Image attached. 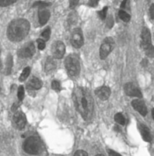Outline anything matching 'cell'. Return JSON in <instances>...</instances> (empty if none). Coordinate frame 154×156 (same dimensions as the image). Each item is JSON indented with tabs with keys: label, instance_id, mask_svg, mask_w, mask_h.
I'll return each instance as SVG.
<instances>
[{
	"label": "cell",
	"instance_id": "6da1fadb",
	"mask_svg": "<svg viewBox=\"0 0 154 156\" xmlns=\"http://www.w3.org/2000/svg\"><path fill=\"white\" fill-rule=\"evenodd\" d=\"M75 106L82 118L89 120L93 115L94 102L89 91L82 87H76L72 94Z\"/></svg>",
	"mask_w": 154,
	"mask_h": 156
},
{
	"label": "cell",
	"instance_id": "7a4b0ae2",
	"mask_svg": "<svg viewBox=\"0 0 154 156\" xmlns=\"http://www.w3.org/2000/svg\"><path fill=\"white\" fill-rule=\"evenodd\" d=\"M30 23L26 20L23 18L15 20L7 27V36L12 42H20L26 38L30 31Z\"/></svg>",
	"mask_w": 154,
	"mask_h": 156
},
{
	"label": "cell",
	"instance_id": "3957f363",
	"mask_svg": "<svg viewBox=\"0 0 154 156\" xmlns=\"http://www.w3.org/2000/svg\"><path fill=\"white\" fill-rule=\"evenodd\" d=\"M23 148L26 153L31 155H37L42 153V144L40 139L36 137H28L24 144Z\"/></svg>",
	"mask_w": 154,
	"mask_h": 156
},
{
	"label": "cell",
	"instance_id": "277c9868",
	"mask_svg": "<svg viewBox=\"0 0 154 156\" xmlns=\"http://www.w3.org/2000/svg\"><path fill=\"white\" fill-rule=\"evenodd\" d=\"M65 65L69 76L75 77L80 72V63L78 55L71 54L65 60Z\"/></svg>",
	"mask_w": 154,
	"mask_h": 156
},
{
	"label": "cell",
	"instance_id": "5b68a950",
	"mask_svg": "<svg viewBox=\"0 0 154 156\" xmlns=\"http://www.w3.org/2000/svg\"><path fill=\"white\" fill-rule=\"evenodd\" d=\"M115 47V42L111 37H105L102 42L100 49V56L101 59H105Z\"/></svg>",
	"mask_w": 154,
	"mask_h": 156
},
{
	"label": "cell",
	"instance_id": "8992f818",
	"mask_svg": "<svg viewBox=\"0 0 154 156\" xmlns=\"http://www.w3.org/2000/svg\"><path fill=\"white\" fill-rule=\"evenodd\" d=\"M71 42L72 45L75 48H80L84 45L82 31L80 28H75L72 32Z\"/></svg>",
	"mask_w": 154,
	"mask_h": 156
},
{
	"label": "cell",
	"instance_id": "52a82bcc",
	"mask_svg": "<svg viewBox=\"0 0 154 156\" xmlns=\"http://www.w3.org/2000/svg\"><path fill=\"white\" fill-rule=\"evenodd\" d=\"M36 52L35 46L33 42H30L21 47L17 52L19 57L26 58L31 57Z\"/></svg>",
	"mask_w": 154,
	"mask_h": 156
},
{
	"label": "cell",
	"instance_id": "ba28073f",
	"mask_svg": "<svg viewBox=\"0 0 154 156\" xmlns=\"http://www.w3.org/2000/svg\"><path fill=\"white\" fill-rule=\"evenodd\" d=\"M66 47L64 43L61 41L55 42L51 47V52L55 58H61L65 55Z\"/></svg>",
	"mask_w": 154,
	"mask_h": 156
},
{
	"label": "cell",
	"instance_id": "9c48e42d",
	"mask_svg": "<svg viewBox=\"0 0 154 156\" xmlns=\"http://www.w3.org/2000/svg\"><path fill=\"white\" fill-rule=\"evenodd\" d=\"M151 45L152 44L150 30L148 28L144 27L141 33V47L143 48V50H145Z\"/></svg>",
	"mask_w": 154,
	"mask_h": 156
},
{
	"label": "cell",
	"instance_id": "30bf717a",
	"mask_svg": "<svg viewBox=\"0 0 154 156\" xmlns=\"http://www.w3.org/2000/svg\"><path fill=\"white\" fill-rule=\"evenodd\" d=\"M125 94L129 97L142 98V94L140 89L132 83H128L124 86Z\"/></svg>",
	"mask_w": 154,
	"mask_h": 156
},
{
	"label": "cell",
	"instance_id": "8fae6325",
	"mask_svg": "<svg viewBox=\"0 0 154 156\" xmlns=\"http://www.w3.org/2000/svg\"><path fill=\"white\" fill-rule=\"evenodd\" d=\"M13 121L19 130H23L26 127V123L25 114L21 111L16 112L13 115Z\"/></svg>",
	"mask_w": 154,
	"mask_h": 156
},
{
	"label": "cell",
	"instance_id": "7c38bea8",
	"mask_svg": "<svg viewBox=\"0 0 154 156\" xmlns=\"http://www.w3.org/2000/svg\"><path fill=\"white\" fill-rule=\"evenodd\" d=\"M132 105L133 108L137 110L140 115L145 116L148 113L147 107L145 102L141 100H135L132 101Z\"/></svg>",
	"mask_w": 154,
	"mask_h": 156
},
{
	"label": "cell",
	"instance_id": "4fadbf2b",
	"mask_svg": "<svg viewBox=\"0 0 154 156\" xmlns=\"http://www.w3.org/2000/svg\"><path fill=\"white\" fill-rule=\"evenodd\" d=\"M51 16L50 12L46 9V8H41L39 9L38 11V17L39 21L40 24L42 26H44L49 20Z\"/></svg>",
	"mask_w": 154,
	"mask_h": 156
},
{
	"label": "cell",
	"instance_id": "5bb4252c",
	"mask_svg": "<svg viewBox=\"0 0 154 156\" xmlns=\"http://www.w3.org/2000/svg\"><path fill=\"white\" fill-rule=\"evenodd\" d=\"M95 94L101 100L105 101L109 98L111 95V90L107 86H102L95 90Z\"/></svg>",
	"mask_w": 154,
	"mask_h": 156
},
{
	"label": "cell",
	"instance_id": "9a60e30c",
	"mask_svg": "<svg viewBox=\"0 0 154 156\" xmlns=\"http://www.w3.org/2000/svg\"><path fill=\"white\" fill-rule=\"evenodd\" d=\"M42 86V82L37 77H33L29 80L26 87L28 90H39Z\"/></svg>",
	"mask_w": 154,
	"mask_h": 156
},
{
	"label": "cell",
	"instance_id": "2e32d148",
	"mask_svg": "<svg viewBox=\"0 0 154 156\" xmlns=\"http://www.w3.org/2000/svg\"><path fill=\"white\" fill-rule=\"evenodd\" d=\"M139 129L143 139L146 142H150L152 140V137L151 136L150 131L149 130V129L146 126L143 124H140L139 127Z\"/></svg>",
	"mask_w": 154,
	"mask_h": 156
},
{
	"label": "cell",
	"instance_id": "e0dca14e",
	"mask_svg": "<svg viewBox=\"0 0 154 156\" xmlns=\"http://www.w3.org/2000/svg\"><path fill=\"white\" fill-rule=\"evenodd\" d=\"M57 65L54 59L52 57H48L46 60L45 65V72L48 73L54 70L56 68Z\"/></svg>",
	"mask_w": 154,
	"mask_h": 156
},
{
	"label": "cell",
	"instance_id": "ac0fdd59",
	"mask_svg": "<svg viewBox=\"0 0 154 156\" xmlns=\"http://www.w3.org/2000/svg\"><path fill=\"white\" fill-rule=\"evenodd\" d=\"M67 21H68V24L70 26L75 25L78 22V15H77V12H72L70 13L68 16Z\"/></svg>",
	"mask_w": 154,
	"mask_h": 156
},
{
	"label": "cell",
	"instance_id": "d6986e66",
	"mask_svg": "<svg viewBox=\"0 0 154 156\" xmlns=\"http://www.w3.org/2000/svg\"><path fill=\"white\" fill-rule=\"evenodd\" d=\"M13 66V57L12 55L9 54L6 58V63H5V73L6 74H9L11 72L12 68Z\"/></svg>",
	"mask_w": 154,
	"mask_h": 156
},
{
	"label": "cell",
	"instance_id": "ffe728a7",
	"mask_svg": "<svg viewBox=\"0 0 154 156\" xmlns=\"http://www.w3.org/2000/svg\"><path fill=\"white\" fill-rule=\"evenodd\" d=\"M119 16L125 23H128L131 20V16L122 9L119 11Z\"/></svg>",
	"mask_w": 154,
	"mask_h": 156
},
{
	"label": "cell",
	"instance_id": "44dd1931",
	"mask_svg": "<svg viewBox=\"0 0 154 156\" xmlns=\"http://www.w3.org/2000/svg\"><path fill=\"white\" fill-rule=\"evenodd\" d=\"M30 70L31 69H30V67H26L24 69L23 73H21L19 78V81L23 82L26 80V78H28V77L29 76V75L30 74Z\"/></svg>",
	"mask_w": 154,
	"mask_h": 156
},
{
	"label": "cell",
	"instance_id": "7402d4cb",
	"mask_svg": "<svg viewBox=\"0 0 154 156\" xmlns=\"http://www.w3.org/2000/svg\"><path fill=\"white\" fill-rule=\"evenodd\" d=\"M51 5V3L50 2H44V1H36L33 4L32 7L33 8H35V7H38L39 9H41V8H46L50 5Z\"/></svg>",
	"mask_w": 154,
	"mask_h": 156
},
{
	"label": "cell",
	"instance_id": "603a6c76",
	"mask_svg": "<svg viewBox=\"0 0 154 156\" xmlns=\"http://www.w3.org/2000/svg\"><path fill=\"white\" fill-rule=\"evenodd\" d=\"M114 120L116 122L121 125H125V119L124 116V115L121 113H117L114 116Z\"/></svg>",
	"mask_w": 154,
	"mask_h": 156
},
{
	"label": "cell",
	"instance_id": "cb8c5ba5",
	"mask_svg": "<svg viewBox=\"0 0 154 156\" xmlns=\"http://www.w3.org/2000/svg\"><path fill=\"white\" fill-rule=\"evenodd\" d=\"M51 29L49 27H48L47 28L45 29V30L41 34V37L42 39H44L45 41H47L50 39V36H51Z\"/></svg>",
	"mask_w": 154,
	"mask_h": 156
},
{
	"label": "cell",
	"instance_id": "d4e9b609",
	"mask_svg": "<svg viewBox=\"0 0 154 156\" xmlns=\"http://www.w3.org/2000/svg\"><path fill=\"white\" fill-rule=\"evenodd\" d=\"M145 54L150 58H154V46L151 45V46L148 47V48L143 50Z\"/></svg>",
	"mask_w": 154,
	"mask_h": 156
},
{
	"label": "cell",
	"instance_id": "484cf974",
	"mask_svg": "<svg viewBox=\"0 0 154 156\" xmlns=\"http://www.w3.org/2000/svg\"><path fill=\"white\" fill-rule=\"evenodd\" d=\"M24 96H25L24 88L23 86H20L18 87V98L19 100L20 101H22L24 98Z\"/></svg>",
	"mask_w": 154,
	"mask_h": 156
},
{
	"label": "cell",
	"instance_id": "4316f807",
	"mask_svg": "<svg viewBox=\"0 0 154 156\" xmlns=\"http://www.w3.org/2000/svg\"><path fill=\"white\" fill-rule=\"evenodd\" d=\"M107 11H108V7H107V6H105V7H104L103 8V10H101L98 12V16H99V17L100 18L101 20H105L106 16H107Z\"/></svg>",
	"mask_w": 154,
	"mask_h": 156
},
{
	"label": "cell",
	"instance_id": "83f0119b",
	"mask_svg": "<svg viewBox=\"0 0 154 156\" xmlns=\"http://www.w3.org/2000/svg\"><path fill=\"white\" fill-rule=\"evenodd\" d=\"M36 42L37 43V46H38L39 50H43L45 49V48L46 47V44H45V41L44 39L40 38V39H37Z\"/></svg>",
	"mask_w": 154,
	"mask_h": 156
},
{
	"label": "cell",
	"instance_id": "f1b7e54d",
	"mask_svg": "<svg viewBox=\"0 0 154 156\" xmlns=\"http://www.w3.org/2000/svg\"><path fill=\"white\" fill-rule=\"evenodd\" d=\"M17 0H0V6L6 7L15 3Z\"/></svg>",
	"mask_w": 154,
	"mask_h": 156
},
{
	"label": "cell",
	"instance_id": "f546056e",
	"mask_svg": "<svg viewBox=\"0 0 154 156\" xmlns=\"http://www.w3.org/2000/svg\"><path fill=\"white\" fill-rule=\"evenodd\" d=\"M52 89L56 91H60L61 90V87H60V83L57 81V80H54L52 81L51 83Z\"/></svg>",
	"mask_w": 154,
	"mask_h": 156
},
{
	"label": "cell",
	"instance_id": "4dcf8cb0",
	"mask_svg": "<svg viewBox=\"0 0 154 156\" xmlns=\"http://www.w3.org/2000/svg\"><path fill=\"white\" fill-rule=\"evenodd\" d=\"M100 0H89L88 5L92 7H96Z\"/></svg>",
	"mask_w": 154,
	"mask_h": 156
},
{
	"label": "cell",
	"instance_id": "1f68e13d",
	"mask_svg": "<svg viewBox=\"0 0 154 156\" xmlns=\"http://www.w3.org/2000/svg\"><path fill=\"white\" fill-rule=\"evenodd\" d=\"M79 0H69V8L74 9L78 4Z\"/></svg>",
	"mask_w": 154,
	"mask_h": 156
},
{
	"label": "cell",
	"instance_id": "d6a6232c",
	"mask_svg": "<svg viewBox=\"0 0 154 156\" xmlns=\"http://www.w3.org/2000/svg\"><path fill=\"white\" fill-rule=\"evenodd\" d=\"M114 24V20L113 18L111 16H110L107 20V26L109 28H111L113 26Z\"/></svg>",
	"mask_w": 154,
	"mask_h": 156
},
{
	"label": "cell",
	"instance_id": "836d02e7",
	"mask_svg": "<svg viewBox=\"0 0 154 156\" xmlns=\"http://www.w3.org/2000/svg\"><path fill=\"white\" fill-rule=\"evenodd\" d=\"M74 156H89L87 152L83 150H78L74 154Z\"/></svg>",
	"mask_w": 154,
	"mask_h": 156
},
{
	"label": "cell",
	"instance_id": "e575fe53",
	"mask_svg": "<svg viewBox=\"0 0 154 156\" xmlns=\"http://www.w3.org/2000/svg\"><path fill=\"white\" fill-rule=\"evenodd\" d=\"M149 14L151 19L154 20V4H152L149 8Z\"/></svg>",
	"mask_w": 154,
	"mask_h": 156
},
{
	"label": "cell",
	"instance_id": "d590c367",
	"mask_svg": "<svg viewBox=\"0 0 154 156\" xmlns=\"http://www.w3.org/2000/svg\"><path fill=\"white\" fill-rule=\"evenodd\" d=\"M108 152L109 156H122L121 154H119V153H116V152H115L113 150H109L108 151Z\"/></svg>",
	"mask_w": 154,
	"mask_h": 156
},
{
	"label": "cell",
	"instance_id": "8d00e7d4",
	"mask_svg": "<svg viewBox=\"0 0 154 156\" xmlns=\"http://www.w3.org/2000/svg\"><path fill=\"white\" fill-rule=\"evenodd\" d=\"M20 105V103H14L12 107V111L15 112L16 110V109L19 107V106Z\"/></svg>",
	"mask_w": 154,
	"mask_h": 156
},
{
	"label": "cell",
	"instance_id": "74e56055",
	"mask_svg": "<svg viewBox=\"0 0 154 156\" xmlns=\"http://www.w3.org/2000/svg\"><path fill=\"white\" fill-rule=\"evenodd\" d=\"M127 1H128V0H123L122 1V3H121V9H125V8Z\"/></svg>",
	"mask_w": 154,
	"mask_h": 156
},
{
	"label": "cell",
	"instance_id": "f35d334b",
	"mask_svg": "<svg viewBox=\"0 0 154 156\" xmlns=\"http://www.w3.org/2000/svg\"><path fill=\"white\" fill-rule=\"evenodd\" d=\"M146 63H148V60L146 59H143V60L142 62V64H144L143 66H146Z\"/></svg>",
	"mask_w": 154,
	"mask_h": 156
},
{
	"label": "cell",
	"instance_id": "ab89813d",
	"mask_svg": "<svg viewBox=\"0 0 154 156\" xmlns=\"http://www.w3.org/2000/svg\"><path fill=\"white\" fill-rule=\"evenodd\" d=\"M152 117H153V119H154V108L152 109Z\"/></svg>",
	"mask_w": 154,
	"mask_h": 156
},
{
	"label": "cell",
	"instance_id": "60d3db41",
	"mask_svg": "<svg viewBox=\"0 0 154 156\" xmlns=\"http://www.w3.org/2000/svg\"><path fill=\"white\" fill-rule=\"evenodd\" d=\"M96 156H104L103 154H98V155H96Z\"/></svg>",
	"mask_w": 154,
	"mask_h": 156
},
{
	"label": "cell",
	"instance_id": "b9f144b4",
	"mask_svg": "<svg viewBox=\"0 0 154 156\" xmlns=\"http://www.w3.org/2000/svg\"><path fill=\"white\" fill-rule=\"evenodd\" d=\"M1 66H2V65H1V60H0V68H1Z\"/></svg>",
	"mask_w": 154,
	"mask_h": 156
}]
</instances>
